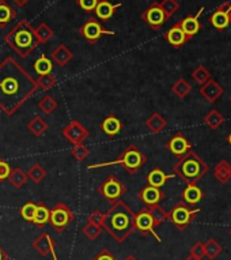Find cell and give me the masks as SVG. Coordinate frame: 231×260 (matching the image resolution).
Wrapping results in <instances>:
<instances>
[{"instance_id":"51","label":"cell","mask_w":231,"mask_h":260,"mask_svg":"<svg viewBox=\"0 0 231 260\" xmlns=\"http://www.w3.org/2000/svg\"><path fill=\"white\" fill-rule=\"evenodd\" d=\"M14 2H15L18 6H25L29 0H14Z\"/></svg>"},{"instance_id":"54","label":"cell","mask_w":231,"mask_h":260,"mask_svg":"<svg viewBox=\"0 0 231 260\" xmlns=\"http://www.w3.org/2000/svg\"><path fill=\"white\" fill-rule=\"evenodd\" d=\"M228 22H230V25H231V9L230 11H228Z\"/></svg>"},{"instance_id":"47","label":"cell","mask_w":231,"mask_h":260,"mask_svg":"<svg viewBox=\"0 0 231 260\" xmlns=\"http://www.w3.org/2000/svg\"><path fill=\"white\" fill-rule=\"evenodd\" d=\"M10 173H11V167L9 165V162H6L5 159H0V183H3L9 179Z\"/></svg>"},{"instance_id":"26","label":"cell","mask_w":231,"mask_h":260,"mask_svg":"<svg viewBox=\"0 0 231 260\" xmlns=\"http://www.w3.org/2000/svg\"><path fill=\"white\" fill-rule=\"evenodd\" d=\"M167 121L161 113H152V115L146 120L147 129L152 134L162 133L163 129L166 128Z\"/></svg>"},{"instance_id":"17","label":"cell","mask_w":231,"mask_h":260,"mask_svg":"<svg viewBox=\"0 0 231 260\" xmlns=\"http://www.w3.org/2000/svg\"><path fill=\"white\" fill-rule=\"evenodd\" d=\"M203 11H204V7H201V9L197 11L196 15H189V17L184 18L182 21L178 22L181 26V29H182V31L186 35V37H188L189 40L192 39L193 36H196L197 33L200 31L201 23L200 21H199V18H200Z\"/></svg>"},{"instance_id":"32","label":"cell","mask_w":231,"mask_h":260,"mask_svg":"<svg viewBox=\"0 0 231 260\" xmlns=\"http://www.w3.org/2000/svg\"><path fill=\"white\" fill-rule=\"evenodd\" d=\"M52 70H53V64L49 59H48L45 55H41L38 59L35 60L34 63V71L37 73V75H47V74H51Z\"/></svg>"},{"instance_id":"53","label":"cell","mask_w":231,"mask_h":260,"mask_svg":"<svg viewBox=\"0 0 231 260\" xmlns=\"http://www.w3.org/2000/svg\"><path fill=\"white\" fill-rule=\"evenodd\" d=\"M227 142H228V145L231 146V134L228 135V137H227Z\"/></svg>"},{"instance_id":"8","label":"cell","mask_w":231,"mask_h":260,"mask_svg":"<svg viewBox=\"0 0 231 260\" xmlns=\"http://www.w3.org/2000/svg\"><path fill=\"white\" fill-rule=\"evenodd\" d=\"M97 191L105 201L114 203V202L120 201L121 198L127 193V187L115 176L111 175L99 184Z\"/></svg>"},{"instance_id":"7","label":"cell","mask_w":231,"mask_h":260,"mask_svg":"<svg viewBox=\"0 0 231 260\" xmlns=\"http://www.w3.org/2000/svg\"><path fill=\"white\" fill-rule=\"evenodd\" d=\"M73 221H75V214H73L72 210L69 209V206H67L65 203L59 202L51 210L49 223L57 233H63L64 231H67V228Z\"/></svg>"},{"instance_id":"34","label":"cell","mask_w":231,"mask_h":260,"mask_svg":"<svg viewBox=\"0 0 231 260\" xmlns=\"http://www.w3.org/2000/svg\"><path fill=\"white\" fill-rule=\"evenodd\" d=\"M15 18V11L6 2H0V27H5Z\"/></svg>"},{"instance_id":"5","label":"cell","mask_w":231,"mask_h":260,"mask_svg":"<svg viewBox=\"0 0 231 260\" xmlns=\"http://www.w3.org/2000/svg\"><path fill=\"white\" fill-rule=\"evenodd\" d=\"M147 164V157L144 153H141V150L137 147L136 145L127 146V149H124L120 153V155L115 158L114 161L103 162V164H95V165H90L89 169H97V168L103 167H113V165H121L124 167V169L128 172L129 175H135L140 171L141 168Z\"/></svg>"},{"instance_id":"52","label":"cell","mask_w":231,"mask_h":260,"mask_svg":"<svg viewBox=\"0 0 231 260\" xmlns=\"http://www.w3.org/2000/svg\"><path fill=\"white\" fill-rule=\"evenodd\" d=\"M124 260H139V259H137V257H135V256H133V255H128V256H127V257H125Z\"/></svg>"},{"instance_id":"23","label":"cell","mask_w":231,"mask_h":260,"mask_svg":"<svg viewBox=\"0 0 231 260\" xmlns=\"http://www.w3.org/2000/svg\"><path fill=\"white\" fill-rule=\"evenodd\" d=\"M120 7L121 5H111L109 0H101V2H98L94 11L101 21H107L114 15L115 10L120 9Z\"/></svg>"},{"instance_id":"18","label":"cell","mask_w":231,"mask_h":260,"mask_svg":"<svg viewBox=\"0 0 231 260\" xmlns=\"http://www.w3.org/2000/svg\"><path fill=\"white\" fill-rule=\"evenodd\" d=\"M31 245H33V248H34L35 251L38 252L41 256H48L55 252L56 241L52 239L51 236L48 235L47 232H44V233H41V235L33 241Z\"/></svg>"},{"instance_id":"39","label":"cell","mask_w":231,"mask_h":260,"mask_svg":"<svg viewBox=\"0 0 231 260\" xmlns=\"http://www.w3.org/2000/svg\"><path fill=\"white\" fill-rule=\"evenodd\" d=\"M192 78L197 82V83H199V85L201 86V85H204L206 82L210 81L211 73L208 71V69H207V67H204V66H197L196 69L193 70Z\"/></svg>"},{"instance_id":"56","label":"cell","mask_w":231,"mask_h":260,"mask_svg":"<svg viewBox=\"0 0 231 260\" xmlns=\"http://www.w3.org/2000/svg\"><path fill=\"white\" fill-rule=\"evenodd\" d=\"M230 101H231V97H230Z\"/></svg>"},{"instance_id":"24","label":"cell","mask_w":231,"mask_h":260,"mask_svg":"<svg viewBox=\"0 0 231 260\" xmlns=\"http://www.w3.org/2000/svg\"><path fill=\"white\" fill-rule=\"evenodd\" d=\"M215 179L220 184H227L231 180V164L226 159H222L214 169Z\"/></svg>"},{"instance_id":"46","label":"cell","mask_w":231,"mask_h":260,"mask_svg":"<svg viewBox=\"0 0 231 260\" xmlns=\"http://www.w3.org/2000/svg\"><path fill=\"white\" fill-rule=\"evenodd\" d=\"M78 5L82 10H85L86 13H93L98 5V0H78Z\"/></svg>"},{"instance_id":"2","label":"cell","mask_w":231,"mask_h":260,"mask_svg":"<svg viewBox=\"0 0 231 260\" xmlns=\"http://www.w3.org/2000/svg\"><path fill=\"white\" fill-rule=\"evenodd\" d=\"M102 229L114 240L123 244L135 231V213L125 202L120 201L111 203L110 209L103 214Z\"/></svg>"},{"instance_id":"13","label":"cell","mask_w":231,"mask_h":260,"mask_svg":"<svg viewBox=\"0 0 231 260\" xmlns=\"http://www.w3.org/2000/svg\"><path fill=\"white\" fill-rule=\"evenodd\" d=\"M166 149L169 150L173 155L181 158L192 150V145H190V142L184 137V134L177 133L174 137L169 139V142L166 143Z\"/></svg>"},{"instance_id":"37","label":"cell","mask_w":231,"mask_h":260,"mask_svg":"<svg viewBox=\"0 0 231 260\" xmlns=\"http://www.w3.org/2000/svg\"><path fill=\"white\" fill-rule=\"evenodd\" d=\"M48 172L44 169L40 164H34L33 167H30L29 172H27V177L33 181V183L38 184L41 183L45 177H47Z\"/></svg>"},{"instance_id":"22","label":"cell","mask_w":231,"mask_h":260,"mask_svg":"<svg viewBox=\"0 0 231 260\" xmlns=\"http://www.w3.org/2000/svg\"><path fill=\"white\" fill-rule=\"evenodd\" d=\"M176 175H166L165 172L161 171L159 168H155L152 171L147 175V184L148 185H152V187L162 188L166 181H169L170 179H174Z\"/></svg>"},{"instance_id":"21","label":"cell","mask_w":231,"mask_h":260,"mask_svg":"<svg viewBox=\"0 0 231 260\" xmlns=\"http://www.w3.org/2000/svg\"><path fill=\"white\" fill-rule=\"evenodd\" d=\"M123 127L124 125L121 123V120L117 119L114 115L107 116L106 119L102 120V123H101V129L106 134L107 137L110 138H114L115 135H119L121 133Z\"/></svg>"},{"instance_id":"43","label":"cell","mask_w":231,"mask_h":260,"mask_svg":"<svg viewBox=\"0 0 231 260\" xmlns=\"http://www.w3.org/2000/svg\"><path fill=\"white\" fill-rule=\"evenodd\" d=\"M159 6L162 7L167 18H170L173 14H176V11H178V9H180V5H178L177 0H162L159 3Z\"/></svg>"},{"instance_id":"42","label":"cell","mask_w":231,"mask_h":260,"mask_svg":"<svg viewBox=\"0 0 231 260\" xmlns=\"http://www.w3.org/2000/svg\"><path fill=\"white\" fill-rule=\"evenodd\" d=\"M34 35L35 37H37V40H38V43H47V41H49V40L52 39L53 31H52L49 26L43 23V25H40L38 27L34 30Z\"/></svg>"},{"instance_id":"29","label":"cell","mask_w":231,"mask_h":260,"mask_svg":"<svg viewBox=\"0 0 231 260\" xmlns=\"http://www.w3.org/2000/svg\"><path fill=\"white\" fill-rule=\"evenodd\" d=\"M7 180H9L10 184H11L14 188L19 189V188H22L26 183H27L29 177H27V173H25V172L22 171L21 168H15V169H11V173H10L9 179Z\"/></svg>"},{"instance_id":"20","label":"cell","mask_w":231,"mask_h":260,"mask_svg":"<svg viewBox=\"0 0 231 260\" xmlns=\"http://www.w3.org/2000/svg\"><path fill=\"white\" fill-rule=\"evenodd\" d=\"M182 202L188 206H196L199 205L203 198H204V192L200 187H197L196 184H188L182 193H181Z\"/></svg>"},{"instance_id":"35","label":"cell","mask_w":231,"mask_h":260,"mask_svg":"<svg viewBox=\"0 0 231 260\" xmlns=\"http://www.w3.org/2000/svg\"><path fill=\"white\" fill-rule=\"evenodd\" d=\"M57 107H59L57 101H56L52 95H49V94H47L45 97H43L41 101L38 103V108L41 109L43 113H45V115H52V113L57 109Z\"/></svg>"},{"instance_id":"38","label":"cell","mask_w":231,"mask_h":260,"mask_svg":"<svg viewBox=\"0 0 231 260\" xmlns=\"http://www.w3.org/2000/svg\"><path fill=\"white\" fill-rule=\"evenodd\" d=\"M35 210H37V203L27 202V203H25V205L22 206L21 210H19V214H21V217L23 218L25 221L33 223L35 217Z\"/></svg>"},{"instance_id":"31","label":"cell","mask_w":231,"mask_h":260,"mask_svg":"<svg viewBox=\"0 0 231 260\" xmlns=\"http://www.w3.org/2000/svg\"><path fill=\"white\" fill-rule=\"evenodd\" d=\"M223 121H224V116H223L219 111H216V109L210 111L206 115V117H204V123H206L211 129H218V128L223 124Z\"/></svg>"},{"instance_id":"10","label":"cell","mask_w":231,"mask_h":260,"mask_svg":"<svg viewBox=\"0 0 231 260\" xmlns=\"http://www.w3.org/2000/svg\"><path fill=\"white\" fill-rule=\"evenodd\" d=\"M90 133L87 131V128L78 120H72L67 124V127L63 129V137L68 142H71L73 146L81 145L89 138Z\"/></svg>"},{"instance_id":"30","label":"cell","mask_w":231,"mask_h":260,"mask_svg":"<svg viewBox=\"0 0 231 260\" xmlns=\"http://www.w3.org/2000/svg\"><path fill=\"white\" fill-rule=\"evenodd\" d=\"M223 248L222 245L214 239L207 240L206 243H204V255L208 257V259L214 260L216 259L220 253H222Z\"/></svg>"},{"instance_id":"1","label":"cell","mask_w":231,"mask_h":260,"mask_svg":"<svg viewBox=\"0 0 231 260\" xmlns=\"http://www.w3.org/2000/svg\"><path fill=\"white\" fill-rule=\"evenodd\" d=\"M38 90L35 79L13 57L0 63V111L15 115Z\"/></svg>"},{"instance_id":"55","label":"cell","mask_w":231,"mask_h":260,"mask_svg":"<svg viewBox=\"0 0 231 260\" xmlns=\"http://www.w3.org/2000/svg\"><path fill=\"white\" fill-rule=\"evenodd\" d=\"M185 260H199V259H193V257H190V256H189V257H186Z\"/></svg>"},{"instance_id":"50","label":"cell","mask_w":231,"mask_h":260,"mask_svg":"<svg viewBox=\"0 0 231 260\" xmlns=\"http://www.w3.org/2000/svg\"><path fill=\"white\" fill-rule=\"evenodd\" d=\"M9 259H10L9 253H7L3 248L0 247V260H9Z\"/></svg>"},{"instance_id":"15","label":"cell","mask_w":231,"mask_h":260,"mask_svg":"<svg viewBox=\"0 0 231 260\" xmlns=\"http://www.w3.org/2000/svg\"><path fill=\"white\" fill-rule=\"evenodd\" d=\"M199 93H200V95H203V99L206 100L207 103L214 104L222 97L223 87L215 79L211 78L210 81L206 82L204 85H201Z\"/></svg>"},{"instance_id":"16","label":"cell","mask_w":231,"mask_h":260,"mask_svg":"<svg viewBox=\"0 0 231 260\" xmlns=\"http://www.w3.org/2000/svg\"><path fill=\"white\" fill-rule=\"evenodd\" d=\"M230 9L231 3L227 2V3H223L215 10L214 14L210 18L211 25L214 26L215 29L224 30L227 26L230 25V22H228V11H230Z\"/></svg>"},{"instance_id":"28","label":"cell","mask_w":231,"mask_h":260,"mask_svg":"<svg viewBox=\"0 0 231 260\" xmlns=\"http://www.w3.org/2000/svg\"><path fill=\"white\" fill-rule=\"evenodd\" d=\"M49 215H51V210L48 209V206L44 202H38L33 223L38 226V228H43V226H45L49 222Z\"/></svg>"},{"instance_id":"44","label":"cell","mask_w":231,"mask_h":260,"mask_svg":"<svg viewBox=\"0 0 231 260\" xmlns=\"http://www.w3.org/2000/svg\"><path fill=\"white\" fill-rule=\"evenodd\" d=\"M89 154H90V150L87 149L83 143H81V145H75L72 147V150H71V155H72L76 161H83Z\"/></svg>"},{"instance_id":"19","label":"cell","mask_w":231,"mask_h":260,"mask_svg":"<svg viewBox=\"0 0 231 260\" xmlns=\"http://www.w3.org/2000/svg\"><path fill=\"white\" fill-rule=\"evenodd\" d=\"M165 40L170 44L171 47L174 48L184 47L185 44L189 41V39L186 37V35H185L184 31H182L178 22H177L176 25L173 26L170 30H167L166 33H165Z\"/></svg>"},{"instance_id":"41","label":"cell","mask_w":231,"mask_h":260,"mask_svg":"<svg viewBox=\"0 0 231 260\" xmlns=\"http://www.w3.org/2000/svg\"><path fill=\"white\" fill-rule=\"evenodd\" d=\"M35 83L38 86V89L41 90H51L53 86L56 85V78L52 74H47V75H38V78L35 79Z\"/></svg>"},{"instance_id":"3","label":"cell","mask_w":231,"mask_h":260,"mask_svg":"<svg viewBox=\"0 0 231 260\" xmlns=\"http://www.w3.org/2000/svg\"><path fill=\"white\" fill-rule=\"evenodd\" d=\"M210 168L197 155L193 150H190L184 157L178 158V161L173 165L174 175L178 176L186 184H196L208 173Z\"/></svg>"},{"instance_id":"4","label":"cell","mask_w":231,"mask_h":260,"mask_svg":"<svg viewBox=\"0 0 231 260\" xmlns=\"http://www.w3.org/2000/svg\"><path fill=\"white\" fill-rule=\"evenodd\" d=\"M6 43L23 59L30 55L40 44L34 35V30L26 21H22L15 29L11 30V33L6 37Z\"/></svg>"},{"instance_id":"12","label":"cell","mask_w":231,"mask_h":260,"mask_svg":"<svg viewBox=\"0 0 231 260\" xmlns=\"http://www.w3.org/2000/svg\"><path fill=\"white\" fill-rule=\"evenodd\" d=\"M143 21L147 22V25L152 27L154 30H159L163 26V23L169 19L166 17V14L162 10V7L159 6V3H154L151 5L148 9L141 14Z\"/></svg>"},{"instance_id":"9","label":"cell","mask_w":231,"mask_h":260,"mask_svg":"<svg viewBox=\"0 0 231 260\" xmlns=\"http://www.w3.org/2000/svg\"><path fill=\"white\" fill-rule=\"evenodd\" d=\"M135 231L139 232L144 237L148 235H152L157 239V241H159V243L162 241L161 237L157 235V232H155L154 219L151 217L148 207H143L139 213L135 214Z\"/></svg>"},{"instance_id":"57","label":"cell","mask_w":231,"mask_h":260,"mask_svg":"<svg viewBox=\"0 0 231 260\" xmlns=\"http://www.w3.org/2000/svg\"><path fill=\"white\" fill-rule=\"evenodd\" d=\"M230 233H231V229H230Z\"/></svg>"},{"instance_id":"33","label":"cell","mask_w":231,"mask_h":260,"mask_svg":"<svg viewBox=\"0 0 231 260\" xmlns=\"http://www.w3.org/2000/svg\"><path fill=\"white\" fill-rule=\"evenodd\" d=\"M171 90H173V93L176 94L178 99H185V97L192 91V86L189 85L186 79L180 78L174 85L171 86Z\"/></svg>"},{"instance_id":"11","label":"cell","mask_w":231,"mask_h":260,"mask_svg":"<svg viewBox=\"0 0 231 260\" xmlns=\"http://www.w3.org/2000/svg\"><path fill=\"white\" fill-rule=\"evenodd\" d=\"M81 33L90 44H95L99 39H101V37H102V36L114 35L111 30L109 31V30L103 29L102 25H101L97 19H94V18L89 19V21L86 22L85 25L82 26Z\"/></svg>"},{"instance_id":"49","label":"cell","mask_w":231,"mask_h":260,"mask_svg":"<svg viewBox=\"0 0 231 260\" xmlns=\"http://www.w3.org/2000/svg\"><path fill=\"white\" fill-rule=\"evenodd\" d=\"M87 222H90V223H94V225L102 228L103 213H101L99 210H94V211L89 215V218H87Z\"/></svg>"},{"instance_id":"27","label":"cell","mask_w":231,"mask_h":260,"mask_svg":"<svg viewBox=\"0 0 231 260\" xmlns=\"http://www.w3.org/2000/svg\"><path fill=\"white\" fill-rule=\"evenodd\" d=\"M27 129H29L30 134H33L34 137L40 138L47 133L48 123L41 117V116H34V117L27 123Z\"/></svg>"},{"instance_id":"14","label":"cell","mask_w":231,"mask_h":260,"mask_svg":"<svg viewBox=\"0 0 231 260\" xmlns=\"http://www.w3.org/2000/svg\"><path fill=\"white\" fill-rule=\"evenodd\" d=\"M165 197L166 195H165V192L161 188L152 187V185H146L139 192V199L146 205V207L159 205L165 199Z\"/></svg>"},{"instance_id":"40","label":"cell","mask_w":231,"mask_h":260,"mask_svg":"<svg viewBox=\"0 0 231 260\" xmlns=\"http://www.w3.org/2000/svg\"><path fill=\"white\" fill-rule=\"evenodd\" d=\"M83 235L87 237L89 240H91V241H94V240H97L99 237V236L102 235V228L101 226H97L94 225V223H90V222H87L85 226H83Z\"/></svg>"},{"instance_id":"36","label":"cell","mask_w":231,"mask_h":260,"mask_svg":"<svg viewBox=\"0 0 231 260\" xmlns=\"http://www.w3.org/2000/svg\"><path fill=\"white\" fill-rule=\"evenodd\" d=\"M148 211H150L151 217H152V219H154L155 228H158L159 225H162L163 222L166 221L167 218H169L167 211H165V210H163L159 205L150 206V207H148Z\"/></svg>"},{"instance_id":"6","label":"cell","mask_w":231,"mask_h":260,"mask_svg":"<svg viewBox=\"0 0 231 260\" xmlns=\"http://www.w3.org/2000/svg\"><path fill=\"white\" fill-rule=\"evenodd\" d=\"M199 213H200V209H189V206L185 205L184 202L181 201L167 213L169 214L167 219H170L171 223L176 226L178 231L182 232L195 221V218L197 217Z\"/></svg>"},{"instance_id":"48","label":"cell","mask_w":231,"mask_h":260,"mask_svg":"<svg viewBox=\"0 0 231 260\" xmlns=\"http://www.w3.org/2000/svg\"><path fill=\"white\" fill-rule=\"evenodd\" d=\"M93 260H119V259L115 257L113 252H110V249L103 248V249H101V251H99L94 257H93Z\"/></svg>"},{"instance_id":"45","label":"cell","mask_w":231,"mask_h":260,"mask_svg":"<svg viewBox=\"0 0 231 260\" xmlns=\"http://www.w3.org/2000/svg\"><path fill=\"white\" fill-rule=\"evenodd\" d=\"M189 256L193 257V259H199L203 260L204 257V244L203 243H196L193 244L192 248H190V251H189Z\"/></svg>"},{"instance_id":"25","label":"cell","mask_w":231,"mask_h":260,"mask_svg":"<svg viewBox=\"0 0 231 260\" xmlns=\"http://www.w3.org/2000/svg\"><path fill=\"white\" fill-rule=\"evenodd\" d=\"M72 52L69 51L65 45H59L55 51L52 52V59H53V61H55L57 66H60V67L67 66V63H69V61L72 60Z\"/></svg>"}]
</instances>
